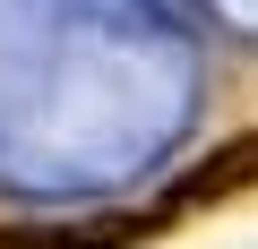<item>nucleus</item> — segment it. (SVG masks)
I'll list each match as a JSON object with an SVG mask.
<instances>
[{
	"label": "nucleus",
	"mask_w": 258,
	"mask_h": 249,
	"mask_svg": "<svg viewBox=\"0 0 258 249\" xmlns=\"http://www.w3.org/2000/svg\"><path fill=\"white\" fill-rule=\"evenodd\" d=\"M249 189H258V129H249V138H232V146H215V155H207V163H198V172H189L155 215H164V223H181V215L224 206V198H249Z\"/></svg>",
	"instance_id": "f257e3e1"
}]
</instances>
